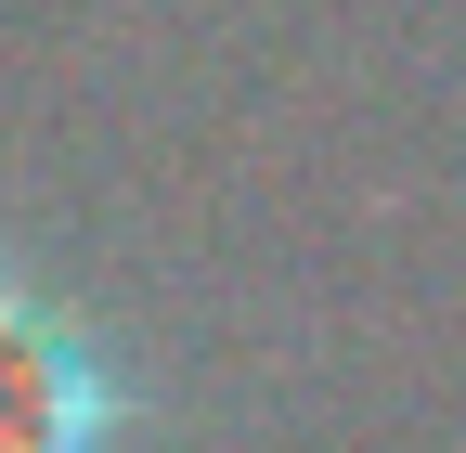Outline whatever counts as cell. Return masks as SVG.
<instances>
[{
	"instance_id": "6da1fadb",
	"label": "cell",
	"mask_w": 466,
	"mask_h": 453,
	"mask_svg": "<svg viewBox=\"0 0 466 453\" xmlns=\"http://www.w3.org/2000/svg\"><path fill=\"white\" fill-rule=\"evenodd\" d=\"M0 453H104V376L66 311L0 272Z\"/></svg>"
}]
</instances>
